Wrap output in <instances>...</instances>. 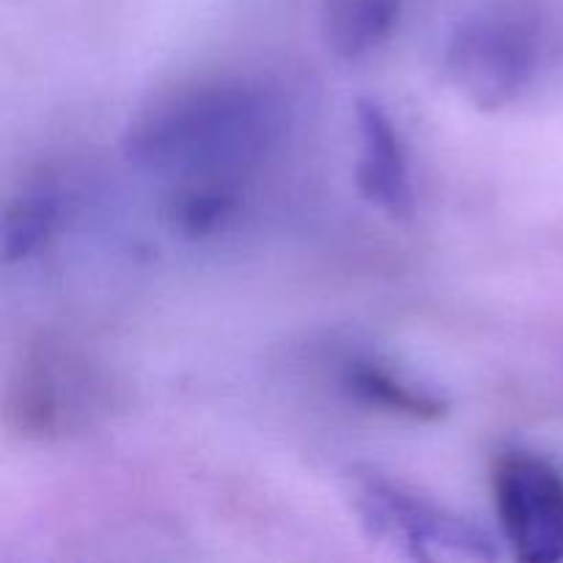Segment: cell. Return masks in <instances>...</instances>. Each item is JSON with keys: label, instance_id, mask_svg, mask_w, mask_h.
<instances>
[{"label": "cell", "instance_id": "obj_5", "mask_svg": "<svg viewBox=\"0 0 563 563\" xmlns=\"http://www.w3.org/2000/svg\"><path fill=\"white\" fill-rule=\"evenodd\" d=\"M493 495L517 561H563V473L553 462L528 451H506L493 465Z\"/></svg>", "mask_w": 563, "mask_h": 563}, {"label": "cell", "instance_id": "obj_2", "mask_svg": "<svg viewBox=\"0 0 563 563\" xmlns=\"http://www.w3.org/2000/svg\"><path fill=\"white\" fill-rule=\"evenodd\" d=\"M542 60V31L520 5H487L451 31L443 71L454 91L478 110H504L531 88Z\"/></svg>", "mask_w": 563, "mask_h": 563}, {"label": "cell", "instance_id": "obj_7", "mask_svg": "<svg viewBox=\"0 0 563 563\" xmlns=\"http://www.w3.org/2000/svg\"><path fill=\"white\" fill-rule=\"evenodd\" d=\"M344 388L352 399L372 407V410L416 423H438L451 410L443 394L416 383L407 374L396 372V368L385 366L374 357H357V361L346 363Z\"/></svg>", "mask_w": 563, "mask_h": 563}, {"label": "cell", "instance_id": "obj_3", "mask_svg": "<svg viewBox=\"0 0 563 563\" xmlns=\"http://www.w3.org/2000/svg\"><path fill=\"white\" fill-rule=\"evenodd\" d=\"M102 401V383L80 352L42 341L25 350L5 390V423L20 438H69L91 423Z\"/></svg>", "mask_w": 563, "mask_h": 563}, {"label": "cell", "instance_id": "obj_8", "mask_svg": "<svg viewBox=\"0 0 563 563\" xmlns=\"http://www.w3.org/2000/svg\"><path fill=\"white\" fill-rule=\"evenodd\" d=\"M410 0H322V36L341 60H363L377 53Z\"/></svg>", "mask_w": 563, "mask_h": 563}, {"label": "cell", "instance_id": "obj_6", "mask_svg": "<svg viewBox=\"0 0 563 563\" xmlns=\"http://www.w3.org/2000/svg\"><path fill=\"white\" fill-rule=\"evenodd\" d=\"M357 154L355 181L361 196L388 218L407 220L416 212L410 154L401 130L377 99L357 102Z\"/></svg>", "mask_w": 563, "mask_h": 563}, {"label": "cell", "instance_id": "obj_1", "mask_svg": "<svg viewBox=\"0 0 563 563\" xmlns=\"http://www.w3.org/2000/svg\"><path fill=\"white\" fill-rule=\"evenodd\" d=\"M284 110L264 86L240 77L168 88L130 119L124 154L135 168L168 179L245 185L280 135Z\"/></svg>", "mask_w": 563, "mask_h": 563}, {"label": "cell", "instance_id": "obj_9", "mask_svg": "<svg viewBox=\"0 0 563 563\" xmlns=\"http://www.w3.org/2000/svg\"><path fill=\"white\" fill-rule=\"evenodd\" d=\"M245 185L234 181H196V185L170 187L168 223L170 229L187 240H203L234 220L242 207Z\"/></svg>", "mask_w": 563, "mask_h": 563}, {"label": "cell", "instance_id": "obj_10", "mask_svg": "<svg viewBox=\"0 0 563 563\" xmlns=\"http://www.w3.org/2000/svg\"><path fill=\"white\" fill-rule=\"evenodd\" d=\"M60 218V196L49 181H36L9 201L3 214V258L25 262L42 251Z\"/></svg>", "mask_w": 563, "mask_h": 563}, {"label": "cell", "instance_id": "obj_4", "mask_svg": "<svg viewBox=\"0 0 563 563\" xmlns=\"http://www.w3.org/2000/svg\"><path fill=\"white\" fill-rule=\"evenodd\" d=\"M355 509L372 539L410 561L498 559L493 539L473 522L388 478H361L355 487Z\"/></svg>", "mask_w": 563, "mask_h": 563}]
</instances>
